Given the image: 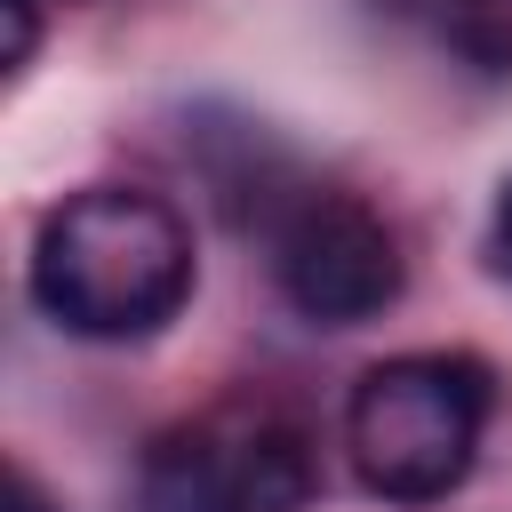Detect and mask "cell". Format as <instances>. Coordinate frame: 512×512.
<instances>
[{
  "mask_svg": "<svg viewBox=\"0 0 512 512\" xmlns=\"http://www.w3.org/2000/svg\"><path fill=\"white\" fill-rule=\"evenodd\" d=\"M40 48V0H8V72H24Z\"/></svg>",
  "mask_w": 512,
  "mask_h": 512,
  "instance_id": "cell-6",
  "label": "cell"
},
{
  "mask_svg": "<svg viewBox=\"0 0 512 512\" xmlns=\"http://www.w3.org/2000/svg\"><path fill=\"white\" fill-rule=\"evenodd\" d=\"M8 512H56V504H48V488H40L24 464H8Z\"/></svg>",
  "mask_w": 512,
  "mask_h": 512,
  "instance_id": "cell-7",
  "label": "cell"
},
{
  "mask_svg": "<svg viewBox=\"0 0 512 512\" xmlns=\"http://www.w3.org/2000/svg\"><path fill=\"white\" fill-rule=\"evenodd\" d=\"M192 296V232L160 192L88 184L48 208L32 240V304L96 344L152 336Z\"/></svg>",
  "mask_w": 512,
  "mask_h": 512,
  "instance_id": "cell-1",
  "label": "cell"
},
{
  "mask_svg": "<svg viewBox=\"0 0 512 512\" xmlns=\"http://www.w3.org/2000/svg\"><path fill=\"white\" fill-rule=\"evenodd\" d=\"M304 504H312V448L296 424L264 408H216L168 424L136 472V512H304Z\"/></svg>",
  "mask_w": 512,
  "mask_h": 512,
  "instance_id": "cell-3",
  "label": "cell"
},
{
  "mask_svg": "<svg viewBox=\"0 0 512 512\" xmlns=\"http://www.w3.org/2000/svg\"><path fill=\"white\" fill-rule=\"evenodd\" d=\"M496 376L472 352H400L376 360L344 400V448L352 472L384 504H440L464 488L480 440H488Z\"/></svg>",
  "mask_w": 512,
  "mask_h": 512,
  "instance_id": "cell-2",
  "label": "cell"
},
{
  "mask_svg": "<svg viewBox=\"0 0 512 512\" xmlns=\"http://www.w3.org/2000/svg\"><path fill=\"white\" fill-rule=\"evenodd\" d=\"M272 280L312 328H360L400 296V240L352 192H304L272 224Z\"/></svg>",
  "mask_w": 512,
  "mask_h": 512,
  "instance_id": "cell-4",
  "label": "cell"
},
{
  "mask_svg": "<svg viewBox=\"0 0 512 512\" xmlns=\"http://www.w3.org/2000/svg\"><path fill=\"white\" fill-rule=\"evenodd\" d=\"M488 240H496V264H504V280H512V176H504V192H496V224H488Z\"/></svg>",
  "mask_w": 512,
  "mask_h": 512,
  "instance_id": "cell-8",
  "label": "cell"
},
{
  "mask_svg": "<svg viewBox=\"0 0 512 512\" xmlns=\"http://www.w3.org/2000/svg\"><path fill=\"white\" fill-rule=\"evenodd\" d=\"M448 40L480 72H512V0H456L448 8Z\"/></svg>",
  "mask_w": 512,
  "mask_h": 512,
  "instance_id": "cell-5",
  "label": "cell"
}]
</instances>
